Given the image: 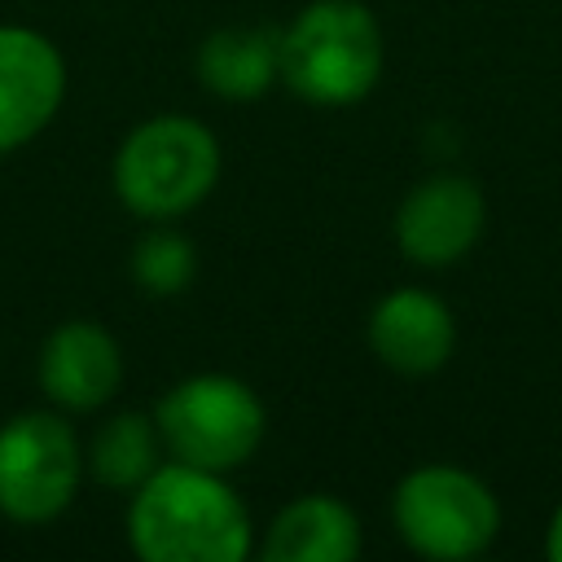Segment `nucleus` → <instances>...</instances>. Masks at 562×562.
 Listing matches in <instances>:
<instances>
[{"instance_id":"7ed1b4c3","label":"nucleus","mask_w":562,"mask_h":562,"mask_svg":"<svg viewBox=\"0 0 562 562\" xmlns=\"http://www.w3.org/2000/svg\"><path fill=\"white\" fill-rule=\"evenodd\" d=\"M220 162V140L202 119L154 114L119 140L114 193L136 220H180L211 198Z\"/></svg>"},{"instance_id":"0eeeda50","label":"nucleus","mask_w":562,"mask_h":562,"mask_svg":"<svg viewBox=\"0 0 562 562\" xmlns=\"http://www.w3.org/2000/svg\"><path fill=\"white\" fill-rule=\"evenodd\" d=\"M487 228V198L470 176L435 171L417 180L391 220L395 246L417 268H448L465 259Z\"/></svg>"},{"instance_id":"ddd939ff","label":"nucleus","mask_w":562,"mask_h":562,"mask_svg":"<svg viewBox=\"0 0 562 562\" xmlns=\"http://www.w3.org/2000/svg\"><path fill=\"white\" fill-rule=\"evenodd\" d=\"M162 461H167V443L158 435L154 413H132V408L101 422L83 452V470L110 492H136Z\"/></svg>"},{"instance_id":"9b49d317","label":"nucleus","mask_w":562,"mask_h":562,"mask_svg":"<svg viewBox=\"0 0 562 562\" xmlns=\"http://www.w3.org/2000/svg\"><path fill=\"white\" fill-rule=\"evenodd\" d=\"M364 531L347 501L329 492H303L272 514L263 527V562H351L360 558Z\"/></svg>"},{"instance_id":"39448f33","label":"nucleus","mask_w":562,"mask_h":562,"mask_svg":"<svg viewBox=\"0 0 562 562\" xmlns=\"http://www.w3.org/2000/svg\"><path fill=\"white\" fill-rule=\"evenodd\" d=\"M154 422L171 461L233 474L259 452L268 413L250 382L233 373H189L162 391Z\"/></svg>"},{"instance_id":"20e7f679","label":"nucleus","mask_w":562,"mask_h":562,"mask_svg":"<svg viewBox=\"0 0 562 562\" xmlns=\"http://www.w3.org/2000/svg\"><path fill=\"white\" fill-rule=\"evenodd\" d=\"M391 522L417 558L465 562L487 553L501 536V501L474 470L452 461H426L395 483Z\"/></svg>"},{"instance_id":"f257e3e1","label":"nucleus","mask_w":562,"mask_h":562,"mask_svg":"<svg viewBox=\"0 0 562 562\" xmlns=\"http://www.w3.org/2000/svg\"><path fill=\"white\" fill-rule=\"evenodd\" d=\"M127 544L145 562H241L250 553V509L228 474L167 457L127 492Z\"/></svg>"},{"instance_id":"f8f14e48","label":"nucleus","mask_w":562,"mask_h":562,"mask_svg":"<svg viewBox=\"0 0 562 562\" xmlns=\"http://www.w3.org/2000/svg\"><path fill=\"white\" fill-rule=\"evenodd\" d=\"M198 83L220 101H259L281 79V31L220 26L198 44Z\"/></svg>"},{"instance_id":"9d476101","label":"nucleus","mask_w":562,"mask_h":562,"mask_svg":"<svg viewBox=\"0 0 562 562\" xmlns=\"http://www.w3.org/2000/svg\"><path fill=\"white\" fill-rule=\"evenodd\" d=\"M364 338H369V351L378 356V364H386L391 373L426 378L452 360L457 316L435 290L400 285L373 303Z\"/></svg>"},{"instance_id":"423d86ee","label":"nucleus","mask_w":562,"mask_h":562,"mask_svg":"<svg viewBox=\"0 0 562 562\" xmlns=\"http://www.w3.org/2000/svg\"><path fill=\"white\" fill-rule=\"evenodd\" d=\"M83 479V448L66 413L26 408L0 426V514L18 527L53 522Z\"/></svg>"},{"instance_id":"f03ea898","label":"nucleus","mask_w":562,"mask_h":562,"mask_svg":"<svg viewBox=\"0 0 562 562\" xmlns=\"http://www.w3.org/2000/svg\"><path fill=\"white\" fill-rule=\"evenodd\" d=\"M386 66V40L369 4L312 0L281 31V83L321 110L360 105Z\"/></svg>"},{"instance_id":"1a4fd4ad","label":"nucleus","mask_w":562,"mask_h":562,"mask_svg":"<svg viewBox=\"0 0 562 562\" xmlns=\"http://www.w3.org/2000/svg\"><path fill=\"white\" fill-rule=\"evenodd\" d=\"M40 391L61 413H97L105 408L123 386V351L119 338L83 316L61 321L48 329L40 360H35Z\"/></svg>"},{"instance_id":"6e6552de","label":"nucleus","mask_w":562,"mask_h":562,"mask_svg":"<svg viewBox=\"0 0 562 562\" xmlns=\"http://www.w3.org/2000/svg\"><path fill=\"white\" fill-rule=\"evenodd\" d=\"M66 101L61 48L22 22H0V154L31 145Z\"/></svg>"},{"instance_id":"4468645a","label":"nucleus","mask_w":562,"mask_h":562,"mask_svg":"<svg viewBox=\"0 0 562 562\" xmlns=\"http://www.w3.org/2000/svg\"><path fill=\"white\" fill-rule=\"evenodd\" d=\"M127 272L140 294L176 299L198 281V246L176 228V220H162L145 237H136Z\"/></svg>"},{"instance_id":"2eb2a0df","label":"nucleus","mask_w":562,"mask_h":562,"mask_svg":"<svg viewBox=\"0 0 562 562\" xmlns=\"http://www.w3.org/2000/svg\"><path fill=\"white\" fill-rule=\"evenodd\" d=\"M544 553H549L553 562H562V501H558V509L549 514V527H544Z\"/></svg>"}]
</instances>
